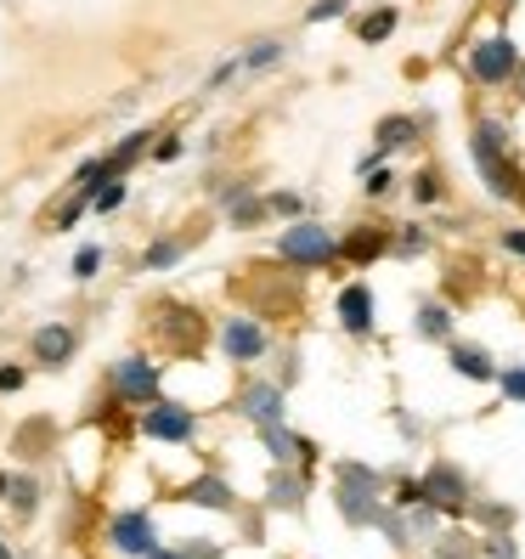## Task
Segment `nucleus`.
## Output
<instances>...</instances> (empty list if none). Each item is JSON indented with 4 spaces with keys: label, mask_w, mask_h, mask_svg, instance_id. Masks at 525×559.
Segmentation results:
<instances>
[{
    "label": "nucleus",
    "mask_w": 525,
    "mask_h": 559,
    "mask_svg": "<svg viewBox=\"0 0 525 559\" xmlns=\"http://www.w3.org/2000/svg\"><path fill=\"white\" fill-rule=\"evenodd\" d=\"M469 158H475V170L486 181L491 199H503V204H520L525 199V176H520V164L509 153V124L503 119H491L480 114L475 130H469Z\"/></svg>",
    "instance_id": "nucleus-1"
},
{
    "label": "nucleus",
    "mask_w": 525,
    "mask_h": 559,
    "mask_svg": "<svg viewBox=\"0 0 525 559\" xmlns=\"http://www.w3.org/2000/svg\"><path fill=\"white\" fill-rule=\"evenodd\" d=\"M277 260L294 272H327V266H339V238L327 233V221H288L283 226V238H277Z\"/></svg>",
    "instance_id": "nucleus-2"
},
{
    "label": "nucleus",
    "mask_w": 525,
    "mask_h": 559,
    "mask_svg": "<svg viewBox=\"0 0 525 559\" xmlns=\"http://www.w3.org/2000/svg\"><path fill=\"white\" fill-rule=\"evenodd\" d=\"M520 62H525V57H520V46H514L509 35H480V40L469 46V57H464V69H469L475 85L503 91V85H514Z\"/></svg>",
    "instance_id": "nucleus-3"
},
{
    "label": "nucleus",
    "mask_w": 525,
    "mask_h": 559,
    "mask_svg": "<svg viewBox=\"0 0 525 559\" xmlns=\"http://www.w3.org/2000/svg\"><path fill=\"white\" fill-rule=\"evenodd\" d=\"M220 356L226 361H238V368H254V361H266L272 356V328L249 317V311H232L220 322Z\"/></svg>",
    "instance_id": "nucleus-4"
},
{
    "label": "nucleus",
    "mask_w": 525,
    "mask_h": 559,
    "mask_svg": "<svg viewBox=\"0 0 525 559\" xmlns=\"http://www.w3.org/2000/svg\"><path fill=\"white\" fill-rule=\"evenodd\" d=\"M158 368H153V356H142V350H130V356H119L114 368H108V396L114 402H136V407H147V402H158Z\"/></svg>",
    "instance_id": "nucleus-5"
},
{
    "label": "nucleus",
    "mask_w": 525,
    "mask_h": 559,
    "mask_svg": "<svg viewBox=\"0 0 525 559\" xmlns=\"http://www.w3.org/2000/svg\"><path fill=\"white\" fill-rule=\"evenodd\" d=\"M142 436H153L164 447H192V441H199V413L158 396V402L142 407Z\"/></svg>",
    "instance_id": "nucleus-6"
},
{
    "label": "nucleus",
    "mask_w": 525,
    "mask_h": 559,
    "mask_svg": "<svg viewBox=\"0 0 525 559\" xmlns=\"http://www.w3.org/2000/svg\"><path fill=\"white\" fill-rule=\"evenodd\" d=\"M418 491H423V503H435L441 514H464V509L475 503V491H469V475L457 469V464H446V457H441V464H430V469L418 475Z\"/></svg>",
    "instance_id": "nucleus-7"
},
{
    "label": "nucleus",
    "mask_w": 525,
    "mask_h": 559,
    "mask_svg": "<svg viewBox=\"0 0 525 559\" xmlns=\"http://www.w3.org/2000/svg\"><path fill=\"white\" fill-rule=\"evenodd\" d=\"M108 543H114L124 559H147V554L158 548V525H153L147 509H124V514L108 520Z\"/></svg>",
    "instance_id": "nucleus-8"
},
{
    "label": "nucleus",
    "mask_w": 525,
    "mask_h": 559,
    "mask_svg": "<svg viewBox=\"0 0 525 559\" xmlns=\"http://www.w3.org/2000/svg\"><path fill=\"white\" fill-rule=\"evenodd\" d=\"M238 413L254 424V430H266V424H288V390L277 379H254V384H243Z\"/></svg>",
    "instance_id": "nucleus-9"
},
{
    "label": "nucleus",
    "mask_w": 525,
    "mask_h": 559,
    "mask_svg": "<svg viewBox=\"0 0 525 559\" xmlns=\"http://www.w3.org/2000/svg\"><path fill=\"white\" fill-rule=\"evenodd\" d=\"M334 311H339V328H345L350 340H373V322H379V300H373V288H368L362 277L339 288Z\"/></svg>",
    "instance_id": "nucleus-10"
},
{
    "label": "nucleus",
    "mask_w": 525,
    "mask_h": 559,
    "mask_svg": "<svg viewBox=\"0 0 525 559\" xmlns=\"http://www.w3.org/2000/svg\"><path fill=\"white\" fill-rule=\"evenodd\" d=\"M28 350H35L40 368H69L74 350H80V334L69 322H40L35 334H28Z\"/></svg>",
    "instance_id": "nucleus-11"
},
{
    "label": "nucleus",
    "mask_w": 525,
    "mask_h": 559,
    "mask_svg": "<svg viewBox=\"0 0 525 559\" xmlns=\"http://www.w3.org/2000/svg\"><path fill=\"white\" fill-rule=\"evenodd\" d=\"M423 124H430V114H384L379 124H373V147L390 158V153H402V147H413L418 136H423Z\"/></svg>",
    "instance_id": "nucleus-12"
},
{
    "label": "nucleus",
    "mask_w": 525,
    "mask_h": 559,
    "mask_svg": "<svg viewBox=\"0 0 525 559\" xmlns=\"http://www.w3.org/2000/svg\"><path fill=\"white\" fill-rule=\"evenodd\" d=\"M153 136H158V124H136V130H124V136L114 142V153H103L108 158V176H130V170H136V164L153 153Z\"/></svg>",
    "instance_id": "nucleus-13"
},
{
    "label": "nucleus",
    "mask_w": 525,
    "mask_h": 559,
    "mask_svg": "<svg viewBox=\"0 0 525 559\" xmlns=\"http://www.w3.org/2000/svg\"><path fill=\"white\" fill-rule=\"evenodd\" d=\"M176 498L192 503V509H220V514H232V509H238V491L226 486V475H199V480H187Z\"/></svg>",
    "instance_id": "nucleus-14"
},
{
    "label": "nucleus",
    "mask_w": 525,
    "mask_h": 559,
    "mask_svg": "<svg viewBox=\"0 0 525 559\" xmlns=\"http://www.w3.org/2000/svg\"><path fill=\"white\" fill-rule=\"evenodd\" d=\"M446 361H452V373H464V379H475V384H498V361H491L486 345L446 340Z\"/></svg>",
    "instance_id": "nucleus-15"
},
{
    "label": "nucleus",
    "mask_w": 525,
    "mask_h": 559,
    "mask_svg": "<svg viewBox=\"0 0 525 559\" xmlns=\"http://www.w3.org/2000/svg\"><path fill=\"white\" fill-rule=\"evenodd\" d=\"M390 254V233L384 226H356V233L339 238V260H350V266H373V260Z\"/></svg>",
    "instance_id": "nucleus-16"
},
{
    "label": "nucleus",
    "mask_w": 525,
    "mask_h": 559,
    "mask_svg": "<svg viewBox=\"0 0 525 559\" xmlns=\"http://www.w3.org/2000/svg\"><path fill=\"white\" fill-rule=\"evenodd\" d=\"M306 491H311L306 469H288V464H277V475H272V486H266V509L300 514V509H306Z\"/></svg>",
    "instance_id": "nucleus-17"
},
{
    "label": "nucleus",
    "mask_w": 525,
    "mask_h": 559,
    "mask_svg": "<svg viewBox=\"0 0 525 559\" xmlns=\"http://www.w3.org/2000/svg\"><path fill=\"white\" fill-rule=\"evenodd\" d=\"M288 40L283 35H260V40H249L243 51H238V62H243V74H272V69H283L288 62Z\"/></svg>",
    "instance_id": "nucleus-18"
},
{
    "label": "nucleus",
    "mask_w": 525,
    "mask_h": 559,
    "mask_svg": "<svg viewBox=\"0 0 525 559\" xmlns=\"http://www.w3.org/2000/svg\"><path fill=\"white\" fill-rule=\"evenodd\" d=\"M334 503H339V514L350 520V525H373L379 520V509H384V498H373V491H362V486H334Z\"/></svg>",
    "instance_id": "nucleus-19"
},
{
    "label": "nucleus",
    "mask_w": 525,
    "mask_h": 559,
    "mask_svg": "<svg viewBox=\"0 0 525 559\" xmlns=\"http://www.w3.org/2000/svg\"><path fill=\"white\" fill-rule=\"evenodd\" d=\"M187 238H176V233H164V238H153L147 249H142V260H136V266L142 272H176L181 266V260H187Z\"/></svg>",
    "instance_id": "nucleus-20"
},
{
    "label": "nucleus",
    "mask_w": 525,
    "mask_h": 559,
    "mask_svg": "<svg viewBox=\"0 0 525 559\" xmlns=\"http://www.w3.org/2000/svg\"><path fill=\"white\" fill-rule=\"evenodd\" d=\"M413 334H418V340H430V345H446V340H452V306L423 300L418 317H413Z\"/></svg>",
    "instance_id": "nucleus-21"
},
{
    "label": "nucleus",
    "mask_w": 525,
    "mask_h": 559,
    "mask_svg": "<svg viewBox=\"0 0 525 559\" xmlns=\"http://www.w3.org/2000/svg\"><path fill=\"white\" fill-rule=\"evenodd\" d=\"M396 23H402L396 7H373V12L356 17V40H362V46H384L390 35H396Z\"/></svg>",
    "instance_id": "nucleus-22"
},
{
    "label": "nucleus",
    "mask_w": 525,
    "mask_h": 559,
    "mask_svg": "<svg viewBox=\"0 0 525 559\" xmlns=\"http://www.w3.org/2000/svg\"><path fill=\"white\" fill-rule=\"evenodd\" d=\"M226 215V226H232V233H254L260 221H272L266 215V192H249V199H238L232 210H220Z\"/></svg>",
    "instance_id": "nucleus-23"
},
{
    "label": "nucleus",
    "mask_w": 525,
    "mask_h": 559,
    "mask_svg": "<svg viewBox=\"0 0 525 559\" xmlns=\"http://www.w3.org/2000/svg\"><path fill=\"white\" fill-rule=\"evenodd\" d=\"M260 441H266L272 464H300V436H294L288 424H266V430H260Z\"/></svg>",
    "instance_id": "nucleus-24"
},
{
    "label": "nucleus",
    "mask_w": 525,
    "mask_h": 559,
    "mask_svg": "<svg viewBox=\"0 0 525 559\" xmlns=\"http://www.w3.org/2000/svg\"><path fill=\"white\" fill-rule=\"evenodd\" d=\"M204 187H210V199H215L220 210H232L238 199H249V192H260V181H254V176H226V181H220V176H210Z\"/></svg>",
    "instance_id": "nucleus-25"
},
{
    "label": "nucleus",
    "mask_w": 525,
    "mask_h": 559,
    "mask_svg": "<svg viewBox=\"0 0 525 559\" xmlns=\"http://www.w3.org/2000/svg\"><path fill=\"white\" fill-rule=\"evenodd\" d=\"M7 503H12L17 520H35V509H40V480H35V475H17V480L7 486Z\"/></svg>",
    "instance_id": "nucleus-26"
},
{
    "label": "nucleus",
    "mask_w": 525,
    "mask_h": 559,
    "mask_svg": "<svg viewBox=\"0 0 525 559\" xmlns=\"http://www.w3.org/2000/svg\"><path fill=\"white\" fill-rule=\"evenodd\" d=\"M311 204H306V192H294V187H272L266 192V215L272 221H300Z\"/></svg>",
    "instance_id": "nucleus-27"
},
{
    "label": "nucleus",
    "mask_w": 525,
    "mask_h": 559,
    "mask_svg": "<svg viewBox=\"0 0 525 559\" xmlns=\"http://www.w3.org/2000/svg\"><path fill=\"white\" fill-rule=\"evenodd\" d=\"M103 260H108L103 243H80L74 260H69V277H74V283H96V277H103Z\"/></svg>",
    "instance_id": "nucleus-28"
},
{
    "label": "nucleus",
    "mask_w": 525,
    "mask_h": 559,
    "mask_svg": "<svg viewBox=\"0 0 525 559\" xmlns=\"http://www.w3.org/2000/svg\"><path fill=\"white\" fill-rule=\"evenodd\" d=\"M407 192H413V204H423V210H430V204H441V199H446V181H441V170H435V164H423V170L407 181Z\"/></svg>",
    "instance_id": "nucleus-29"
},
{
    "label": "nucleus",
    "mask_w": 525,
    "mask_h": 559,
    "mask_svg": "<svg viewBox=\"0 0 525 559\" xmlns=\"http://www.w3.org/2000/svg\"><path fill=\"white\" fill-rule=\"evenodd\" d=\"M85 210H91V192H74L69 187V199L51 210V233H74V226L85 221Z\"/></svg>",
    "instance_id": "nucleus-30"
},
{
    "label": "nucleus",
    "mask_w": 525,
    "mask_h": 559,
    "mask_svg": "<svg viewBox=\"0 0 525 559\" xmlns=\"http://www.w3.org/2000/svg\"><path fill=\"white\" fill-rule=\"evenodd\" d=\"M423 249H430V226H418V221H407L396 238H390V254H402V260H418Z\"/></svg>",
    "instance_id": "nucleus-31"
},
{
    "label": "nucleus",
    "mask_w": 525,
    "mask_h": 559,
    "mask_svg": "<svg viewBox=\"0 0 525 559\" xmlns=\"http://www.w3.org/2000/svg\"><path fill=\"white\" fill-rule=\"evenodd\" d=\"M339 480H345V486L373 491V498H384V475H379L373 464H356V457H345V464H339Z\"/></svg>",
    "instance_id": "nucleus-32"
},
{
    "label": "nucleus",
    "mask_w": 525,
    "mask_h": 559,
    "mask_svg": "<svg viewBox=\"0 0 525 559\" xmlns=\"http://www.w3.org/2000/svg\"><path fill=\"white\" fill-rule=\"evenodd\" d=\"M103 181H114V176H108V158H103V153H91V158H80V164H74V192H96Z\"/></svg>",
    "instance_id": "nucleus-33"
},
{
    "label": "nucleus",
    "mask_w": 525,
    "mask_h": 559,
    "mask_svg": "<svg viewBox=\"0 0 525 559\" xmlns=\"http://www.w3.org/2000/svg\"><path fill=\"white\" fill-rule=\"evenodd\" d=\"M124 199H130V187L114 176V181H103V187L91 192V210H96V215H119V210H124Z\"/></svg>",
    "instance_id": "nucleus-34"
},
{
    "label": "nucleus",
    "mask_w": 525,
    "mask_h": 559,
    "mask_svg": "<svg viewBox=\"0 0 525 559\" xmlns=\"http://www.w3.org/2000/svg\"><path fill=\"white\" fill-rule=\"evenodd\" d=\"M232 80H243V62H238V51H232V57H220L215 69L204 74V96H220V91L232 85Z\"/></svg>",
    "instance_id": "nucleus-35"
},
{
    "label": "nucleus",
    "mask_w": 525,
    "mask_h": 559,
    "mask_svg": "<svg viewBox=\"0 0 525 559\" xmlns=\"http://www.w3.org/2000/svg\"><path fill=\"white\" fill-rule=\"evenodd\" d=\"M350 7H356V0H311L306 23H339V17H350Z\"/></svg>",
    "instance_id": "nucleus-36"
},
{
    "label": "nucleus",
    "mask_w": 525,
    "mask_h": 559,
    "mask_svg": "<svg viewBox=\"0 0 525 559\" xmlns=\"http://www.w3.org/2000/svg\"><path fill=\"white\" fill-rule=\"evenodd\" d=\"M187 153V136H181V130H158V136H153V158L158 164H176Z\"/></svg>",
    "instance_id": "nucleus-37"
},
{
    "label": "nucleus",
    "mask_w": 525,
    "mask_h": 559,
    "mask_svg": "<svg viewBox=\"0 0 525 559\" xmlns=\"http://www.w3.org/2000/svg\"><path fill=\"white\" fill-rule=\"evenodd\" d=\"M475 554H480V543L464 532H446V543H435V559H475Z\"/></svg>",
    "instance_id": "nucleus-38"
},
{
    "label": "nucleus",
    "mask_w": 525,
    "mask_h": 559,
    "mask_svg": "<svg viewBox=\"0 0 525 559\" xmlns=\"http://www.w3.org/2000/svg\"><path fill=\"white\" fill-rule=\"evenodd\" d=\"M373 525H379V532H384L390 543H396V548H407V543H413V532H407V514H390V509H379V520H373Z\"/></svg>",
    "instance_id": "nucleus-39"
},
{
    "label": "nucleus",
    "mask_w": 525,
    "mask_h": 559,
    "mask_svg": "<svg viewBox=\"0 0 525 559\" xmlns=\"http://www.w3.org/2000/svg\"><path fill=\"white\" fill-rule=\"evenodd\" d=\"M498 384H503V396L525 407V361H514V368H498Z\"/></svg>",
    "instance_id": "nucleus-40"
},
{
    "label": "nucleus",
    "mask_w": 525,
    "mask_h": 559,
    "mask_svg": "<svg viewBox=\"0 0 525 559\" xmlns=\"http://www.w3.org/2000/svg\"><path fill=\"white\" fill-rule=\"evenodd\" d=\"M480 554H486V559H520V548H514V537H509V532L480 537Z\"/></svg>",
    "instance_id": "nucleus-41"
},
{
    "label": "nucleus",
    "mask_w": 525,
    "mask_h": 559,
    "mask_svg": "<svg viewBox=\"0 0 525 559\" xmlns=\"http://www.w3.org/2000/svg\"><path fill=\"white\" fill-rule=\"evenodd\" d=\"M498 249L514 254V260H525V226H503V233H498Z\"/></svg>",
    "instance_id": "nucleus-42"
},
{
    "label": "nucleus",
    "mask_w": 525,
    "mask_h": 559,
    "mask_svg": "<svg viewBox=\"0 0 525 559\" xmlns=\"http://www.w3.org/2000/svg\"><path fill=\"white\" fill-rule=\"evenodd\" d=\"M23 368H17V361H0V396H17V390H23Z\"/></svg>",
    "instance_id": "nucleus-43"
},
{
    "label": "nucleus",
    "mask_w": 525,
    "mask_h": 559,
    "mask_svg": "<svg viewBox=\"0 0 525 559\" xmlns=\"http://www.w3.org/2000/svg\"><path fill=\"white\" fill-rule=\"evenodd\" d=\"M486 525H514V509H503V503H469Z\"/></svg>",
    "instance_id": "nucleus-44"
},
{
    "label": "nucleus",
    "mask_w": 525,
    "mask_h": 559,
    "mask_svg": "<svg viewBox=\"0 0 525 559\" xmlns=\"http://www.w3.org/2000/svg\"><path fill=\"white\" fill-rule=\"evenodd\" d=\"M294 379H300V350H283V368H277V384L288 390Z\"/></svg>",
    "instance_id": "nucleus-45"
},
{
    "label": "nucleus",
    "mask_w": 525,
    "mask_h": 559,
    "mask_svg": "<svg viewBox=\"0 0 525 559\" xmlns=\"http://www.w3.org/2000/svg\"><path fill=\"white\" fill-rule=\"evenodd\" d=\"M413 503H423L418 480H396V509H413Z\"/></svg>",
    "instance_id": "nucleus-46"
},
{
    "label": "nucleus",
    "mask_w": 525,
    "mask_h": 559,
    "mask_svg": "<svg viewBox=\"0 0 525 559\" xmlns=\"http://www.w3.org/2000/svg\"><path fill=\"white\" fill-rule=\"evenodd\" d=\"M181 559H220V543H187Z\"/></svg>",
    "instance_id": "nucleus-47"
},
{
    "label": "nucleus",
    "mask_w": 525,
    "mask_h": 559,
    "mask_svg": "<svg viewBox=\"0 0 525 559\" xmlns=\"http://www.w3.org/2000/svg\"><path fill=\"white\" fill-rule=\"evenodd\" d=\"M147 559H181V548H164V543H158V548H153Z\"/></svg>",
    "instance_id": "nucleus-48"
},
{
    "label": "nucleus",
    "mask_w": 525,
    "mask_h": 559,
    "mask_svg": "<svg viewBox=\"0 0 525 559\" xmlns=\"http://www.w3.org/2000/svg\"><path fill=\"white\" fill-rule=\"evenodd\" d=\"M7 486H12V475H7V469H0V503H7Z\"/></svg>",
    "instance_id": "nucleus-49"
},
{
    "label": "nucleus",
    "mask_w": 525,
    "mask_h": 559,
    "mask_svg": "<svg viewBox=\"0 0 525 559\" xmlns=\"http://www.w3.org/2000/svg\"><path fill=\"white\" fill-rule=\"evenodd\" d=\"M514 85H520V96H525V62H520V74H514Z\"/></svg>",
    "instance_id": "nucleus-50"
},
{
    "label": "nucleus",
    "mask_w": 525,
    "mask_h": 559,
    "mask_svg": "<svg viewBox=\"0 0 525 559\" xmlns=\"http://www.w3.org/2000/svg\"><path fill=\"white\" fill-rule=\"evenodd\" d=\"M0 559H12V548H7V543H0Z\"/></svg>",
    "instance_id": "nucleus-51"
}]
</instances>
